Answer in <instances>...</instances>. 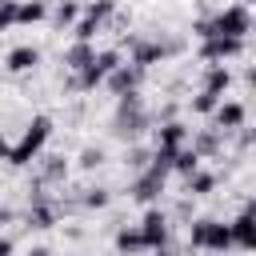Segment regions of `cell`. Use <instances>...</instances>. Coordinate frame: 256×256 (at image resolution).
Wrapping results in <instances>:
<instances>
[{"label": "cell", "mask_w": 256, "mask_h": 256, "mask_svg": "<svg viewBox=\"0 0 256 256\" xmlns=\"http://www.w3.org/2000/svg\"><path fill=\"white\" fill-rule=\"evenodd\" d=\"M0 256H12V240L8 236H0Z\"/></svg>", "instance_id": "29"}, {"label": "cell", "mask_w": 256, "mask_h": 256, "mask_svg": "<svg viewBox=\"0 0 256 256\" xmlns=\"http://www.w3.org/2000/svg\"><path fill=\"white\" fill-rule=\"evenodd\" d=\"M164 56H168L164 44H148V40H136V44H132V64H136V68H148V64H156V60H164Z\"/></svg>", "instance_id": "14"}, {"label": "cell", "mask_w": 256, "mask_h": 256, "mask_svg": "<svg viewBox=\"0 0 256 256\" xmlns=\"http://www.w3.org/2000/svg\"><path fill=\"white\" fill-rule=\"evenodd\" d=\"M8 152H12V144H8L4 136H0V160H8Z\"/></svg>", "instance_id": "30"}, {"label": "cell", "mask_w": 256, "mask_h": 256, "mask_svg": "<svg viewBox=\"0 0 256 256\" xmlns=\"http://www.w3.org/2000/svg\"><path fill=\"white\" fill-rule=\"evenodd\" d=\"M48 136H52V120H48V116H36V120L24 128L20 144H12V152H8V164H16V168L32 164V160L40 156V148L48 144Z\"/></svg>", "instance_id": "2"}, {"label": "cell", "mask_w": 256, "mask_h": 256, "mask_svg": "<svg viewBox=\"0 0 256 256\" xmlns=\"http://www.w3.org/2000/svg\"><path fill=\"white\" fill-rule=\"evenodd\" d=\"M52 220H56V212H52L48 204H36V208L28 212V224H32V228H52Z\"/></svg>", "instance_id": "22"}, {"label": "cell", "mask_w": 256, "mask_h": 256, "mask_svg": "<svg viewBox=\"0 0 256 256\" xmlns=\"http://www.w3.org/2000/svg\"><path fill=\"white\" fill-rule=\"evenodd\" d=\"M100 160H104V152H100V148H84V156H80V168H96Z\"/></svg>", "instance_id": "27"}, {"label": "cell", "mask_w": 256, "mask_h": 256, "mask_svg": "<svg viewBox=\"0 0 256 256\" xmlns=\"http://www.w3.org/2000/svg\"><path fill=\"white\" fill-rule=\"evenodd\" d=\"M16 24V0H0V32H8Z\"/></svg>", "instance_id": "26"}, {"label": "cell", "mask_w": 256, "mask_h": 256, "mask_svg": "<svg viewBox=\"0 0 256 256\" xmlns=\"http://www.w3.org/2000/svg\"><path fill=\"white\" fill-rule=\"evenodd\" d=\"M216 148H220L216 132H204V136H196V144H192V152H196V156H212Z\"/></svg>", "instance_id": "25"}, {"label": "cell", "mask_w": 256, "mask_h": 256, "mask_svg": "<svg viewBox=\"0 0 256 256\" xmlns=\"http://www.w3.org/2000/svg\"><path fill=\"white\" fill-rule=\"evenodd\" d=\"M104 84H108L116 96H124V92H132V88L140 84V68H136V64H116V68L104 76Z\"/></svg>", "instance_id": "11"}, {"label": "cell", "mask_w": 256, "mask_h": 256, "mask_svg": "<svg viewBox=\"0 0 256 256\" xmlns=\"http://www.w3.org/2000/svg\"><path fill=\"white\" fill-rule=\"evenodd\" d=\"M188 244L204 248V252H224V248H232V236H228V224H220V220H192Z\"/></svg>", "instance_id": "4"}, {"label": "cell", "mask_w": 256, "mask_h": 256, "mask_svg": "<svg viewBox=\"0 0 256 256\" xmlns=\"http://www.w3.org/2000/svg\"><path fill=\"white\" fill-rule=\"evenodd\" d=\"M116 248H120V252H140L144 240H140L136 228H120V232H116Z\"/></svg>", "instance_id": "20"}, {"label": "cell", "mask_w": 256, "mask_h": 256, "mask_svg": "<svg viewBox=\"0 0 256 256\" xmlns=\"http://www.w3.org/2000/svg\"><path fill=\"white\" fill-rule=\"evenodd\" d=\"M184 140H188V128H184L180 120L160 124V132H156V148H164V152H180V148H184Z\"/></svg>", "instance_id": "12"}, {"label": "cell", "mask_w": 256, "mask_h": 256, "mask_svg": "<svg viewBox=\"0 0 256 256\" xmlns=\"http://www.w3.org/2000/svg\"><path fill=\"white\" fill-rule=\"evenodd\" d=\"M116 64H120V52H116V48H104V52H96V56L76 72V80H72V84H76V88H84V92H92L96 84H104V76H108Z\"/></svg>", "instance_id": "5"}, {"label": "cell", "mask_w": 256, "mask_h": 256, "mask_svg": "<svg viewBox=\"0 0 256 256\" xmlns=\"http://www.w3.org/2000/svg\"><path fill=\"white\" fill-rule=\"evenodd\" d=\"M112 12H116V0H96V4H88V12H84V16H88V20H96V24H104Z\"/></svg>", "instance_id": "21"}, {"label": "cell", "mask_w": 256, "mask_h": 256, "mask_svg": "<svg viewBox=\"0 0 256 256\" xmlns=\"http://www.w3.org/2000/svg\"><path fill=\"white\" fill-rule=\"evenodd\" d=\"M228 236L236 248H256V220H252V208H244L232 224H228Z\"/></svg>", "instance_id": "10"}, {"label": "cell", "mask_w": 256, "mask_h": 256, "mask_svg": "<svg viewBox=\"0 0 256 256\" xmlns=\"http://www.w3.org/2000/svg\"><path fill=\"white\" fill-rule=\"evenodd\" d=\"M76 16H80L76 0H60V8H56V24H60V28H64V24H76Z\"/></svg>", "instance_id": "24"}, {"label": "cell", "mask_w": 256, "mask_h": 256, "mask_svg": "<svg viewBox=\"0 0 256 256\" xmlns=\"http://www.w3.org/2000/svg\"><path fill=\"white\" fill-rule=\"evenodd\" d=\"M36 64H40V48H32V44L12 48V52H8V60H4V68H8V72H32Z\"/></svg>", "instance_id": "13"}, {"label": "cell", "mask_w": 256, "mask_h": 256, "mask_svg": "<svg viewBox=\"0 0 256 256\" xmlns=\"http://www.w3.org/2000/svg\"><path fill=\"white\" fill-rule=\"evenodd\" d=\"M200 40H208V36H248L252 32V16H248V8L244 4H228L224 12H216L212 20H196V28H192Z\"/></svg>", "instance_id": "1"}, {"label": "cell", "mask_w": 256, "mask_h": 256, "mask_svg": "<svg viewBox=\"0 0 256 256\" xmlns=\"http://www.w3.org/2000/svg\"><path fill=\"white\" fill-rule=\"evenodd\" d=\"M240 4H244V8H248V4H256V0H240Z\"/></svg>", "instance_id": "32"}, {"label": "cell", "mask_w": 256, "mask_h": 256, "mask_svg": "<svg viewBox=\"0 0 256 256\" xmlns=\"http://www.w3.org/2000/svg\"><path fill=\"white\" fill-rule=\"evenodd\" d=\"M96 56V48H92V40H76L68 52H64V68H72V72H80L88 60Z\"/></svg>", "instance_id": "16"}, {"label": "cell", "mask_w": 256, "mask_h": 256, "mask_svg": "<svg viewBox=\"0 0 256 256\" xmlns=\"http://www.w3.org/2000/svg\"><path fill=\"white\" fill-rule=\"evenodd\" d=\"M28 256H52V252H48V248H44V244H40V248H32V252H28Z\"/></svg>", "instance_id": "31"}, {"label": "cell", "mask_w": 256, "mask_h": 256, "mask_svg": "<svg viewBox=\"0 0 256 256\" xmlns=\"http://www.w3.org/2000/svg\"><path fill=\"white\" fill-rule=\"evenodd\" d=\"M144 128H148V116H144L140 96H136V88H132V92H124V96H120V108H116V136L136 140Z\"/></svg>", "instance_id": "3"}, {"label": "cell", "mask_w": 256, "mask_h": 256, "mask_svg": "<svg viewBox=\"0 0 256 256\" xmlns=\"http://www.w3.org/2000/svg\"><path fill=\"white\" fill-rule=\"evenodd\" d=\"M164 176H168V172H160V168H152V164H148V168L136 176V184H132V196H136L140 204H152V200L164 192Z\"/></svg>", "instance_id": "8"}, {"label": "cell", "mask_w": 256, "mask_h": 256, "mask_svg": "<svg viewBox=\"0 0 256 256\" xmlns=\"http://www.w3.org/2000/svg\"><path fill=\"white\" fill-rule=\"evenodd\" d=\"M200 168V156L192 152V148H180L176 156H172V172H180V176H188V172H196Z\"/></svg>", "instance_id": "19"}, {"label": "cell", "mask_w": 256, "mask_h": 256, "mask_svg": "<svg viewBox=\"0 0 256 256\" xmlns=\"http://www.w3.org/2000/svg\"><path fill=\"white\" fill-rule=\"evenodd\" d=\"M136 232H140L144 248H164V244H168V216H164L160 208H148Z\"/></svg>", "instance_id": "7"}, {"label": "cell", "mask_w": 256, "mask_h": 256, "mask_svg": "<svg viewBox=\"0 0 256 256\" xmlns=\"http://www.w3.org/2000/svg\"><path fill=\"white\" fill-rule=\"evenodd\" d=\"M216 188V176L212 172H188V196H204V192H212Z\"/></svg>", "instance_id": "18"}, {"label": "cell", "mask_w": 256, "mask_h": 256, "mask_svg": "<svg viewBox=\"0 0 256 256\" xmlns=\"http://www.w3.org/2000/svg\"><path fill=\"white\" fill-rule=\"evenodd\" d=\"M216 132H236V128H244V116H248V108L240 104V100H224L220 96V104H216Z\"/></svg>", "instance_id": "9"}, {"label": "cell", "mask_w": 256, "mask_h": 256, "mask_svg": "<svg viewBox=\"0 0 256 256\" xmlns=\"http://www.w3.org/2000/svg\"><path fill=\"white\" fill-rule=\"evenodd\" d=\"M84 204H88V208H104V204H108V192H104V188H92V192L84 196Z\"/></svg>", "instance_id": "28"}, {"label": "cell", "mask_w": 256, "mask_h": 256, "mask_svg": "<svg viewBox=\"0 0 256 256\" xmlns=\"http://www.w3.org/2000/svg\"><path fill=\"white\" fill-rule=\"evenodd\" d=\"M228 84H232V72H228L224 64H212V68H208V76H204V92L224 96V92H228Z\"/></svg>", "instance_id": "17"}, {"label": "cell", "mask_w": 256, "mask_h": 256, "mask_svg": "<svg viewBox=\"0 0 256 256\" xmlns=\"http://www.w3.org/2000/svg\"><path fill=\"white\" fill-rule=\"evenodd\" d=\"M48 16L44 0H16V24H40Z\"/></svg>", "instance_id": "15"}, {"label": "cell", "mask_w": 256, "mask_h": 256, "mask_svg": "<svg viewBox=\"0 0 256 256\" xmlns=\"http://www.w3.org/2000/svg\"><path fill=\"white\" fill-rule=\"evenodd\" d=\"M216 104H220V96H212V92H200V96L192 100V112H196V116H212V112H216Z\"/></svg>", "instance_id": "23"}, {"label": "cell", "mask_w": 256, "mask_h": 256, "mask_svg": "<svg viewBox=\"0 0 256 256\" xmlns=\"http://www.w3.org/2000/svg\"><path fill=\"white\" fill-rule=\"evenodd\" d=\"M240 52H244V40H240V36H208V40H200V56L212 60V64L236 60Z\"/></svg>", "instance_id": "6"}]
</instances>
